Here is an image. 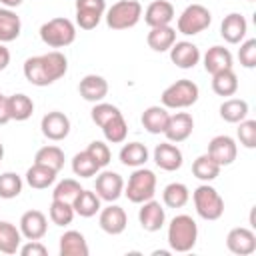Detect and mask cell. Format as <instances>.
Returning a JSON list of instances; mask_svg holds the SVG:
<instances>
[{"instance_id":"4dcf8cb0","label":"cell","mask_w":256,"mask_h":256,"mask_svg":"<svg viewBox=\"0 0 256 256\" xmlns=\"http://www.w3.org/2000/svg\"><path fill=\"white\" fill-rule=\"evenodd\" d=\"M22 242L20 228H16L12 222L0 220V252L2 254H16Z\"/></svg>"},{"instance_id":"8d00e7d4","label":"cell","mask_w":256,"mask_h":256,"mask_svg":"<svg viewBox=\"0 0 256 256\" xmlns=\"http://www.w3.org/2000/svg\"><path fill=\"white\" fill-rule=\"evenodd\" d=\"M220 168H222V166H218L208 154H202V156H198V158L192 162V174H194L198 180H202V182H212V180H216L218 174H220Z\"/></svg>"},{"instance_id":"f35d334b","label":"cell","mask_w":256,"mask_h":256,"mask_svg":"<svg viewBox=\"0 0 256 256\" xmlns=\"http://www.w3.org/2000/svg\"><path fill=\"white\" fill-rule=\"evenodd\" d=\"M72 172L78 178H92L100 172V166L92 160V156L86 150H82V152L74 154V158H72Z\"/></svg>"},{"instance_id":"816d5d0a","label":"cell","mask_w":256,"mask_h":256,"mask_svg":"<svg viewBox=\"0 0 256 256\" xmlns=\"http://www.w3.org/2000/svg\"><path fill=\"white\" fill-rule=\"evenodd\" d=\"M2 158H4V144L0 142V160H2Z\"/></svg>"},{"instance_id":"52a82bcc","label":"cell","mask_w":256,"mask_h":256,"mask_svg":"<svg viewBox=\"0 0 256 256\" xmlns=\"http://www.w3.org/2000/svg\"><path fill=\"white\" fill-rule=\"evenodd\" d=\"M198 96H200V90L198 86L188 80V78H182V80H176L174 84H170L160 100H162V106L164 108H172V110H182V108H190L192 104L198 102Z\"/></svg>"},{"instance_id":"ab89813d","label":"cell","mask_w":256,"mask_h":256,"mask_svg":"<svg viewBox=\"0 0 256 256\" xmlns=\"http://www.w3.org/2000/svg\"><path fill=\"white\" fill-rule=\"evenodd\" d=\"M48 216H50L52 224H56V226H68V224H72V220H74V208H72L70 202L54 200V198H52Z\"/></svg>"},{"instance_id":"ac0fdd59","label":"cell","mask_w":256,"mask_h":256,"mask_svg":"<svg viewBox=\"0 0 256 256\" xmlns=\"http://www.w3.org/2000/svg\"><path fill=\"white\" fill-rule=\"evenodd\" d=\"M154 162L160 170H166V172H176L182 162H184V156H182V150L178 146H174L172 142H162L154 148Z\"/></svg>"},{"instance_id":"f546056e","label":"cell","mask_w":256,"mask_h":256,"mask_svg":"<svg viewBox=\"0 0 256 256\" xmlns=\"http://www.w3.org/2000/svg\"><path fill=\"white\" fill-rule=\"evenodd\" d=\"M56 170L48 168V166H42V164H32L28 170H26V182L30 188H36V190H44L48 186H52L56 182Z\"/></svg>"},{"instance_id":"74e56055","label":"cell","mask_w":256,"mask_h":256,"mask_svg":"<svg viewBox=\"0 0 256 256\" xmlns=\"http://www.w3.org/2000/svg\"><path fill=\"white\" fill-rule=\"evenodd\" d=\"M34 162H36V164H42V166H48V168H52V170H56V172H60L62 166H64V152H62V148H58V146H54V144L42 146V148L36 152Z\"/></svg>"},{"instance_id":"8992f818","label":"cell","mask_w":256,"mask_h":256,"mask_svg":"<svg viewBox=\"0 0 256 256\" xmlns=\"http://www.w3.org/2000/svg\"><path fill=\"white\" fill-rule=\"evenodd\" d=\"M124 194L132 204H142L156 194V174L144 166L134 168V172L128 178V184L124 186Z\"/></svg>"},{"instance_id":"e575fe53","label":"cell","mask_w":256,"mask_h":256,"mask_svg":"<svg viewBox=\"0 0 256 256\" xmlns=\"http://www.w3.org/2000/svg\"><path fill=\"white\" fill-rule=\"evenodd\" d=\"M188 200H190V190L182 182H172L162 192V202L168 208H182L188 204Z\"/></svg>"},{"instance_id":"836d02e7","label":"cell","mask_w":256,"mask_h":256,"mask_svg":"<svg viewBox=\"0 0 256 256\" xmlns=\"http://www.w3.org/2000/svg\"><path fill=\"white\" fill-rule=\"evenodd\" d=\"M8 108H10V118L16 120V122H24L32 116L34 112V102L30 96L18 92V94H12L8 96Z\"/></svg>"},{"instance_id":"7c38bea8","label":"cell","mask_w":256,"mask_h":256,"mask_svg":"<svg viewBox=\"0 0 256 256\" xmlns=\"http://www.w3.org/2000/svg\"><path fill=\"white\" fill-rule=\"evenodd\" d=\"M40 130H42V134H44L48 140L60 142V140H64V138L70 134V118H68L64 112L52 110V112H48V114L42 116Z\"/></svg>"},{"instance_id":"ee69618b","label":"cell","mask_w":256,"mask_h":256,"mask_svg":"<svg viewBox=\"0 0 256 256\" xmlns=\"http://www.w3.org/2000/svg\"><path fill=\"white\" fill-rule=\"evenodd\" d=\"M238 124H240L238 126V140H240V144L244 148H248V150L256 148V120H246L244 118Z\"/></svg>"},{"instance_id":"6da1fadb","label":"cell","mask_w":256,"mask_h":256,"mask_svg":"<svg viewBox=\"0 0 256 256\" xmlns=\"http://www.w3.org/2000/svg\"><path fill=\"white\" fill-rule=\"evenodd\" d=\"M68 70V60L62 52L52 50L40 56H30L24 62V78L32 86H50Z\"/></svg>"},{"instance_id":"7bdbcfd3","label":"cell","mask_w":256,"mask_h":256,"mask_svg":"<svg viewBox=\"0 0 256 256\" xmlns=\"http://www.w3.org/2000/svg\"><path fill=\"white\" fill-rule=\"evenodd\" d=\"M116 114H120L118 106L108 104V102H96V104L92 106V110H90V118H92V122H94L96 126H104V124H106L110 118H114Z\"/></svg>"},{"instance_id":"9c48e42d","label":"cell","mask_w":256,"mask_h":256,"mask_svg":"<svg viewBox=\"0 0 256 256\" xmlns=\"http://www.w3.org/2000/svg\"><path fill=\"white\" fill-rule=\"evenodd\" d=\"M106 12L104 0H76V26L82 30H94Z\"/></svg>"},{"instance_id":"bcb514c9","label":"cell","mask_w":256,"mask_h":256,"mask_svg":"<svg viewBox=\"0 0 256 256\" xmlns=\"http://www.w3.org/2000/svg\"><path fill=\"white\" fill-rule=\"evenodd\" d=\"M238 60L244 68H254L256 66V40H244L240 42V50H238Z\"/></svg>"},{"instance_id":"5bb4252c","label":"cell","mask_w":256,"mask_h":256,"mask_svg":"<svg viewBox=\"0 0 256 256\" xmlns=\"http://www.w3.org/2000/svg\"><path fill=\"white\" fill-rule=\"evenodd\" d=\"M98 224L100 228L110 234V236H118L126 230L128 224V216L124 212V208H120L118 204H108L106 208H100V216H98Z\"/></svg>"},{"instance_id":"3957f363","label":"cell","mask_w":256,"mask_h":256,"mask_svg":"<svg viewBox=\"0 0 256 256\" xmlns=\"http://www.w3.org/2000/svg\"><path fill=\"white\" fill-rule=\"evenodd\" d=\"M106 24L112 30H128L142 18V4L138 0H118L104 12Z\"/></svg>"},{"instance_id":"30bf717a","label":"cell","mask_w":256,"mask_h":256,"mask_svg":"<svg viewBox=\"0 0 256 256\" xmlns=\"http://www.w3.org/2000/svg\"><path fill=\"white\" fill-rule=\"evenodd\" d=\"M94 192L104 202H116L124 194V180H122V176L118 172L102 170L100 174H96Z\"/></svg>"},{"instance_id":"f5cc1de1","label":"cell","mask_w":256,"mask_h":256,"mask_svg":"<svg viewBox=\"0 0 256 256\" xmlns=\"http://www.w3.org/2000/svg\"><path fill=\"white\" fill-rule=\"evenodd\" d=\"M248 2H254V0H248Z\"/></svg>"},{"instance_id":"9a60e30c","label":"cell","mask_w":256,"mask_h":256,"mask_svg":"<svg viewBox=\"0 0 256 256\" xmlns=\"http://www.w3.org/2000/svg\"><path fill=\"white\" fill-rule=\"evenodd\" d=\"M226 248L236 256H250L256 252V234L250 228H232L226 236Z\"/></svg>"},{"instance_id":"4316f807","label":"cell","mask_w":256,"mask_h":256,"mask_svg":"<svg viewBox=\"0 0 256 256\" xmlns=\"http://www.w3.org/2000/svg\"><path fill=\"white\" fill-rule=\"evenodd\" d=\"M168 108L164 106H148L142 112V126L150 132V134H164V128L168 124Z\"/></svg>"},{"instance_id":"e0dca14e","label":"cell","mask_w":256,"mask_h":256,"mask_svg":"<svg viewBox=\"0 0 256 256\" xmlns=\"http://www.w3.org/2000/svg\"><path fill=\"white\" fill-rule=\"evenodd\" d=\"M48 232V220L40 210H28L20 216V234L26 240H40Z\"/></svg>"},{"instance_id":"681fc988","label":"cell","mask_w":256,"mask_h":256,"mask_svg":"<svg viewBox=\"0 0 256 256\" xmlns=\"http://www.w3.org/2000/svg\"><path fill=\"white\" fill-rule=\"evenodd\" d=\"M8 64H10V50L4 44H0V72L6 70Z\"/></svg>"},{"instance_id":"c3c4849f","label":"cell","mask_w":256,"mask_h":256,"mask_svg":"<svg viewBox=\"0 0 256 256\" xmlns=\"http://www.w3.org/2000/svg\"><path fill=\"white\" fill-rule=\"evenodd\" d=\"M12 118H10V108H8V96H4L0 92V126L8 124Z\"/></svg>"},{"instance_id":"f1b7e54d","label":"cell","mask_w":256,"mask_h":256,"mask_svg":"<svg viewBox=\"0 0 256 256\" xmlns=\"http://www.w3.org/2000/svg\"><path fill=\"white\" fill-rule=\"evenodd\" d=\"M120 162L130 168H140L148 162V148L142 142H128L120 148Z\"/></svg>"},{"instance_id":"7dc6e473","label":"cell","mask_w":256,"mask_h":256,"mask_svg":"<svg viewBox=\"0 0 256 256\" xmlns=\"http://www.w3.org/2000/svg\"><path fill=\"white\" fill-rule=\"evenodd\" d=\"M18 252L22 256H46L48 254V248L40 242V240H28V244L20 246Z\"/></svg>"},{"instance_id":"277c9868","label":"cell","mask_w":256,"mask_h":256,"mask_svg":"<svg viewBox=\"0 0 256 256\" xmlns=\"http://www.w3.org/2000/svg\"><path fill=\"white\" fill-rule=\"evenodd\" d=\"M40 40L50 48H66L76 40V26L68 18H52L40 26Z\"/></svg>"},{"instance_id":"8fae6325","label":"cell","mask_w":256,"mask_h":256,"mask_svg":"<svg viewBox=\"0 0 256 256\" xmlns=\"http://www.w3.org/2000/svg\"><path fill=\"white\" fill-rule=\"evenodd\" d=\"M218 166H230L236 156H238V146L234 142L232 136H226V134H220V136H214L208 144V152H206Z\"/></svg>"},{"instance_id":"d4e9b609","label":"cell","mask_w":256,"mask_h":256,"mask_svg":"<svg viewBox=\"0 0 256 256\" xmlns=\"http://www.w3.org/2000/svg\"><path fill=\"white\" fill-rule=\"evenodd\" d=\"M100 198H98V194L96 192H92V190H80L78 192V196L72 200V208H74V214H78V216H82V218H92V216H96L98 212H100Z\"/></svg>"},{"instance_id":"d6a6232c","label":"cell","mask_w":256,"mask_h":256,"mask_svg":"<svg viewBox=\"0 0 256 256\" xmlns=\"http://www.w3.org/2000/svg\"><path fill=\"white\" fill-rule=\"evenodd\" d=\"M212 90H214V94H218L222 98L224 96H234L236 90H238V76L234 74V70L228 68V70L212 74Z\"/></svg>"},{"instance_id":"ffe728a7","label":"cell","mask_w":256,"mask_h":256,"mask_svg":"<svg viewBox=\"0 0 256 256\" xmlns=\"http://www.w3.org/2000/svg\"><path fill=\"white\" fill-rule=\"evenodd\" d=\"M78 92H80V96L86 102L96 104V102H102L106 98V94H108V82L100 74H86L80 80V84H78Z\"/></svg>"},{"instance_id":"5b68a950","label":"cell","mask_w":256,"mask_h":256,"mask_svg":"<svg viewBox=\"0 0 256 256\" xmlns=\"http://www.w3.org/2000/svg\"><path fill=\"white\" fill-rule=\"evenodd\" d=\"M192 200H194L196 214H198L202 220L214 222V220L222 218V214H224V200H222V196L218 194V190H216L214 186H210L208 182H206V184H200V186L192 192Z\"/></svg>"},{"instance_id":"d6986e66","label":"cell","mask_w":256,"mask_h":256,"mask_svg":"<svg viewBox=\"0 0 256 256\" xmlns=\"http://www.w3.org/2000/svg\"><path fill=\"white\" fill-rule=\"evenodd\" d=\"M170 60L178 68L188 70V68H194L200 62V50L194 42H188V40L174 42L172 48H170Z\"/></svg>"},{"instance_id":"f6af8a7d","label":"cell","mask_w":256,"mask_h":256,"mask_svg":"<svg viewBox=\"0 0 256 256\" xmlns=\"http://www.w3.org/2000/svg\"><path fill=\"white\" fill-rule=\"evenodd\" d=\"M86 152L92 156V160H94L100 168L108 166V162H110V158H112V152H110L108 144L102 142V140H94V142H90L88 148H86Z\"/></svg>"},{"instance_id":"603a6c76","label":"cell","mask_w":256,"mask_h":256,"mask_svg":"<svg viewBox=\"0 0 256 256\" xmlns=\"http://www.w3.org/2000/svg\"><path fill=\"white\" fill-rule=\"evenodd\" d=\"M232 68V54L224 46H212L204 54V70L208 74H216L222 70Z\"/></svg>"},{"instance_id":"cb8c5ba5","label":"cell","mask_w":256,"mask_h":256,"mask_svg":"<svg viewBox=\"0 0 256 256\" xmlns=\"http://www.w3.org/2000/svg\"><path fill=\"white\" fill-rule=\"evenodd\" d=\"M88 244L82 232L68 230L60 236V256H88Z\"/></svg>"},{"instance_id":"b9f144b4","label":"cell","mask_w":256,"mask_h":256,"mask_svg":"<svg viewBox=\"0 0 256 256\" xmlns=\"http://www.w3.org/2000/svg\"><path fill=\"white\" fill-rule=\"evenodd\" d=\"M80 190H82V186H80L78 180H74V178H64V180H60V182L54 186L52 198H54V200H64V202H70V204H72V200L78 196Z\"/></svg>"},{"instance_id":"4fadbf2b","label":"cell","mask_w":256,"mask_h":256,"mask_svg":"<svg viewBox=\"0 0 256 256\" xmlns=\"http://www.w3.org/2000/svg\"><path fill=\"white\" fill-rule=\"evenodd\" d=\"M194 130V118L192 114L188 112H176V114H170L168 118V124L164 128V136L168 142L172 144H178V142H184L190 138Z\"/></svg>"},{"instance_id":"7402d4cb","label":"cell","mask_w":256,"mask_h":256,"mask_svg":"<svg viewBox=\"0 0 256 256\" xmlns=\"http://www.w3.org/2000/svg\"><path fill=\"white\" fill-rule=\"evenodd\" d=\"M174 20V6L168 0H154L148 4V8L144 10V22L150 28L156 26H170V22Z\"/></svg>"},{"instance_id":"484cf974","label":"cell","mask_w":256,"mask_h":256,"mask_svg":"<svg viewBox=\"0 0 256 256\" xmlns=\"http://www.w3.org/2000/svg\"><path fill=\"white\" fill-rule=\"evenodd\" d=\"M22 22L12 8H0V44L12 42L20 36Z\"/></svg>"},{"instance_id":"7a4b0ae2","label":"cell","mask_w":256,"mask_h":256,"mask_svg":"<svg viewBox=\"0 0 256 256\" xmlns=\"http://www.w3.org/2000/svg\"><path fill=\"white\" fill-rule=\"evenodd\" d=\"M198 240V224L188 214H178L168 224V244L174 252H190Z\"/></svg>"},{"instance_id":"44dd1931","label":"cell","mask_w":256,"mask_h":256,"mask_svg":"<svg viewBox=\"0 0 256 256\" xmlns=\"http://www.w3.org/2000/svg\"><path fill=\"white\" fill-rule=\"evenodd\" d=\"M246 32H248V22L242 14L230 12L228 16H224V20L220 24V36L228 44H240L244 40Z\"/></svg>"},{"instance_id":"ba28073f","label":"cell","mask_w":256,"mask_h":256,"mask_svg":"<svg viewBox=\"0 0 256 256\" xmlns=\"http://www.w3.org/2000/svg\"><path fill=\"white\" fill-rule=\"evenodd\" d=\"M212 22V14L206 6L202 4H190L182 10V14L178 16V32L184 36H196L200 32H204Z\"/></svg>"},{"instance_id":"2e32d148","label":"cell","mask_w":256,"mask_h":256,"mask_svg":"<svg viewBox=\"0 0 256 256\" xmlns=\"http://www.w3.org/2000/svg\"><path fill=\"white\" fill-rule=\"evenodd\" d=\"M138 222H140L142 230H146V232H158L164 226V222H166V212H164L162 204L156 202V200H152V198L146 200V202H142V206L138 210Z\"/></svg>"},{"instance_id":"f907efd6","label":"cell","mask_w":256,"mask_h":256,"mask_svg":"<svg viewBox=\"0 0 256 256\" xmlns=\"http://www.w3.org/2000/svg\"><path fill=\"white\" fill-rule=\"evenodd\" d=\"M2 4H4V8H18L24 0H0Z\"/></svg>"},{"instance_id":"60d3db41","label":"cell","mask_w":256,"mask_h":256,"mask_svg":"<svg viewBox=\"0 0 256 256\" xmlns=\"http://www.w3.org/2000/svg\"><path fill=\"white\" fill-rule=\"evenodd\" d=\"M22 192V178L16 172L0 174V198L12 200Z\"/></svg>"},{"instance_id":"d590c367","label":"cell","mask_w":256,"mask_h":256,"mask_svg":"<svg viewBox=\"0 0 256 256\" xmlns=\"http://www.w3.org/2000/svg\"><path fill=\"white\" fill-rule=\"evenodd\" d=\"M100 128H102V132H104L106 142H110V144H122V142L126 140V136H128V124H126L122 112L116 114L114 118H110V120H108L104 126H100Z\"/></svg>"},{"instance_id":"1f68e13d","label":"cell","mask_w":256,"mask_h":256,"mask_svg":"<svg viewBox=\"0 0 256 256\" xmlns=\"http://www.w3.org/2000/svg\"><path fill=\"white\" fill-rule=\"evenodd\" d=\"M248 116V102L242 98H228L220 104V118L230 124H238Z\"/></svg>"},{"instance_id":"83f0119b","label":"cell","mask_w":256,"mask_h":256,"mask_svg":"<svg viewBox=\"0 0 256 256\" xmlns=\"http://www.w3.org/2000/svg\"><path fill=\"white\" fill-rule=\"evenodd\" d=\"M146 42L154 52H168L172 48V44L176 42V30L172 26L150 28V32L146 36Z\"/></svg>"}]
</instances>
